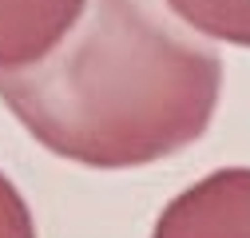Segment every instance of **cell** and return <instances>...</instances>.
<instances>
[{
	"label": "cell",
	"instance_id": "obj_3",
	"mask_svg": "<svg viewBox=\"0 0 250 238\" xmlns=\"http://www.w3.org/2000/svg\"><path fill=\"white\" fill-rule=\"evenodd\" d=\"M87 0H0V72L32 68L72 32Z\"/></svg>",
	"mask_w": 250,
	"mask_h": 238
},
{
	"label": "cell",
	"instance_id": "obj_1",
	"mask_svg": "<svg viewBox=\"0 0 250 238\" xmlns=\"http://www.w3.org/2000/svg\"><path fill=\"white\" fill-rule=\"evenodd\" d=\"M223 99V60L163 0H87L40 64L0 72V103L52 155L91 171L187 151Z\"/></svg>",
	"mask_w": 250,
	"mask_h": 238
},
{
	"label": "cell",
	"instance_id": "obj_2",
	"mask_svg": "<svg viewBox=\"0 0 250 238\" xmlns=\"http://www.w3.org/2000/svg\"><path fill=\"white\" fill-rule=\"evenodd\" d=\"M151 238H250V167L199 178L155 222Z\"/></svg>",
	"mask_w": 250,
	"mask_h": 238
},
{
	"label": "cell",
	"instance_id": "obj_5",
	"mask_svg": "<svg viewBox=\"0 0 250 238\" xmlns=\"http://www.w3.org/2000/svg\"><path fill=\"white\" fill-rule=\"evenodd\" d=\"M0 238H36L32 211L4 171H0Z\"/></svg>",
	"mask_w": 250,
	"mask_h": 238
},
{
	"label": "cell",
	"instance_id": "obj_4",
	"mask_svg": "<svg viewBox=\"0 0 250 238\" xmlns=\"http://www.w3.org/2000/svg\"><path fill=\"white\" fill-rule=\"evenodd\" d=\"M163 4L207 40L250 48V0H163Z\"/></svg>",
	"mask_w": 250,
	"mask_h": 238
}]
</instances>
